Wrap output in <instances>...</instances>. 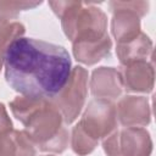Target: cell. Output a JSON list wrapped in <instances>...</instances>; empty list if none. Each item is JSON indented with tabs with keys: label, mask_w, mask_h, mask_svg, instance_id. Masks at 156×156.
<instances>
[{
	"label": "cell",
	"mask_w": 156,
	"mask_h": 156,
	"mask_svg": "<svg viewBox=\"0 0 156 156\" xmlns=\"http://www.w3.org/2000/svg\"><path fill=\"white\" fill-rule=\"evenodd\" d=\"M10 87L27 98L52 100L69 80L72 62L60 45L33 38H16L4 54Z\"/></svg>",
	"instance_id": "cell-1"
},
{
	"label": "cell",
	"mask_w": 156,
	"mask_h": 156,
	"mask_svg": "<svg viewBox=\"0 0 156 156\" xmlns=\"http://www.w3.org/2000/svg\"><path fill=\"white\" fill-rule=\"evenodd\" d=\"M12 112L22 121L27 129V136L39 144L40 150L63 151L67 144L66 132L61 128L58 108L48 100L33 98H18L11 104Z\"/></svg>",
	"instance_id": "cell-2"
},
{
	"label": "cell",
	"mask_w": 156,
	"mask_h": 156,
	"mask_svg": "<svg viewBox=\"0 0 156 156\" xmlns=\"http://www.w3.org/2000/svg\"><path fill=\"white\" fill-rule=\"evenodd\" d=\"M54 11L62 18V27L66 35L73 41L95 43L104 39L106 34V16L100 9L82 7V2H65L66 9H60L54 2H50Z\"/></svg>",
	"instance_id": "cell-3"
},
{
	"label": "cell",
	"mask_w": 156,
	"mask_h": 156,
	"mask_svg": "<svg viewBox=\"0 0 156 156\" xmlns=\"http://www.w3.org/2000/svg\"><path fill=\"white\" fill-rule=\"evenodd\" d=\"M116 126L115 106L102 99L93 100L82 121L73 129L72 147L76 154L85 155L93 151L99 138L108 135Z\"/></svg>",
	"instance_id": "cell-4"
},
{
	"label": "cell",
	"mask_w": 156,
	"mask_h": 156,
	"mask_svg": "<svg viewBox=\"0 0 156 156\" xmlns=\"http://www.w3.org/2000/svg\"><path fill=\"white\" fill-rule=\"evenodd\" d=\"M87 95V72L82 67H74L66 87L51 102L62 111L66 123H72L78 116Z\"/></svg>",
	"instance_id": "cell-5"
},
{
	"label": "cell",
	"mask_w": 156,
	"mask_h": 156,
	"mask_svg": "<svg viewBox=\"0 0 156 156\" xmlns=\"http://www.w3.org/2000/svg\"><path fill=\"white\" fill-rule=\"evenodd\" d=\"M108 156H150L152 143L143 128H128L116 132L104 143Z\"/></svg>",
	"instance_id": "cell-6"
},
{
	"label": "cell",
	"mask_w": 156,
	"mask_h": 156,
	"mask_svg": "<svg viewBox=\"0 0 156 156\" xmlns=\"http://www.w3.org/2000/svg\"><path fill=\"white\" fill-rule=\"evenodd\" d=\"M111 7L115 11L112 20V32L119 43H126L135 38L140 33L139 15L135 9H128L127 2H111Z\"/></svg>",
	"instance_id": "cell-7"
},
{
	"label": "cell",
	"mask_w": 156,
	"mask_h": 156,
	"mask_svg": "<svg viewBox=\"0 0 156 156\" xmlns=\"http://www.w3.org/2000/svg\"><path fill=\"white\" fill-rule=\"evenodd\" d=\"M126 89L129 91H151L154 85V69L146 61H136L124 67L122 78Z\"/></svg>",
	"instance_id": "cell-8"
},
{
	"label": "cell",
	"mask_w": 156,
	"mask_h": 156,
	"mask_svg": "<svg viewBox=\"0 0 156 156\" xmlns=\"http://www.w3.org/2000/svg\"><path fill=\"white\" fill-rule=\"evenodd\" d=\"M118 117L124 126H145L150 121L147 100L144 98L126 96L118 105Z\"/></svg>",
	"instance_id": "cell-9"
},
{
	"label": "cell",
	"mask_w": 156,
	"mask_h": 156,
	"mask_svg": "<svg viewBox=\"0 0 156 156\" xmlns=\"http://www.w3.org/2000/svg\"><path fill=\"white\" fill-rule=\"evenodd\" d=\"M122 77L113 68H100L94 71L91 91L95 96H100V99L106 98V87H108V91L111 99H115L121 94L122 90Z\"/></svg>",
	"instance_id": "cell-10"
},
{
	"label": "cell",
	"mask_w": 156,
	"mask_h": 156,
	"mask_svg": "<svg viewBox=\"0 0 156 156\" xmlns=\"http://www.w3.org/2000/svg\"><path fill=\"white\" fill-rule=\"evenodd\" d=\"M151 40L147 35L139 33L129 41L117 45V55L123 65H129L136 61H145V57L151 52Z\"/></svg>",
	"instance_id": "cell-11"
},
{
	"label": "cell",
	"mask_w": 156,
	"mask_h": 156,
	"mask_svg": "<svg viewBox=\"0 0 156 156\" xmlns=\"http://www.w3.org/2000/svg\"><path fill=\"white\" fill-rule=\"evenodd\" d=\"M74 56L78 61L84 62L87 65H93L96 61L101 60L102 56L107 55L111 49V40L108 35L104 39L95 43H79L73 44Z\"/></svg>",
	"instance_id": "cell-12"
},
{
	"label": "cell",
	"mask_w": 156,
	"mask_h": 156,
	"mask_svg": "<svg viewBox=\"0 0 156 156\" xmlns=\"http://www.w3.org/2000/svg\"><path fill=\"white\" fill-rule=\"evenodd\" d=\"M23 33L24 27L21 23H9L5 18H0V57L4 56L9 44L16 38H20Z\"/></svg>",
	"instance_id": "cell-13"
},
{
	"label": "cell",
	"mask_w": 156,
	"mask_h": 156,
	"mask_svg": "<svg viewBox=\"0 0 156 156\" xmlns=\"http://www.w3.org/2000/svg\"><path fill=\"white\" fill-rule=\"evenodd\" d=\"M0 128L11 130V121L7 118V115H6V111L2 104H0Z\"/></svg>",
	"instance_id": "cell-14"
}]
</instances>
